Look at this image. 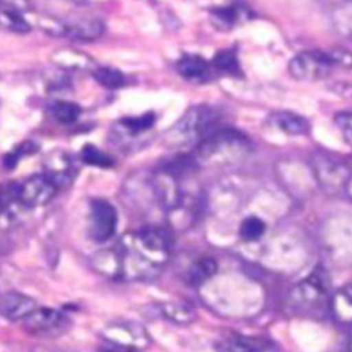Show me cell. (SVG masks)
Instances as JSON below:
<instances>
[{"instance_id": "obj_1", "label": "cell", "mask_w": 352, "mask_h": 352, "mask_svg": "<svg viewBox=\"0 0 352 352\" xmlns=\"http://www.w3.org/2000/svg\"><path fill=\"white\" fill-rule=\"evenodd\" d=\"M114 249L118 279L153 280L162 274L170 257L172 235L168 228L148 226L124 234Z\"/></svg>"}, {"instance_id": "obj_2", "label": "cell", "mask_w": 352, "mask_h": 352, "mask_svg": "<svg viewBox=\"0 0 352 352\" xmlns=\"http://www.w3.org/2000/svg\"><path fill=\"white\" fill-rule=\"evenodd\" d=\"M331 282L322 268L311 272L289 293V308L301 316H320L330 308Z\"/></svg>"}, {"instance_id": "obj_3", "label": "cell", "mask_w": 352, "mask_h": 352, "mask_svg": "<svg viewBox=\"0 0 352 352\" xmlns=\"http://www.w3.org/2000/svg\"><path fill=\"white\" fill-rule=\"evenodd\" d=\"M220 114L209 106H194L166 132L165 142L172 147L198 146L217 128Z\"/></svg>"}, {"instance_id": "obj_4", "label": "cell", "mask_w": 352, "mask_h": 352, "mask_svg": "<svg viewBox=\"0 0 352 352\" xmlns=\"http://www.w3.org/2000/svg\"><path fill=\"white\" fill-rule=\"evenodd\" d=\"M252 150L249 139L234 129H216L197 146V154L205 161H241Z\"/></svg>"}, {"instance_id": "obj_5", "label": "cell", "mask_w": 352, "mask_h": 352, "mask_svg": "<svg viewBox=\"0 0 352 352\" xmlns=\"http://www.w3.org/2000/svg\"><path fill=\"white\" fill-rule=\"evenodd\" d=\"M311 170L318 186L327 195L345 194L351 165L333 154L318 151L311 157Z\"/></svg>"}, {"instance_id": "obj_6", "label": "cell", "mask_w": 352, "mask_h": 352, "mask_svg": "<svg viewBox=\"0 0 352 352\" xmlns=\"http://www.w3.org/2000/svg\"><path fill=\"white\" fill-rule=\"evenodd\" d=\"M334 63L327 52L302 51L289 62V73L300 81H318L330 76Z\"/></svg>"}, {"instance_id": "obj_7", "label": "cell", "mask_w": 352, "mask_h": 352, "mask_svg": "<svg viewBox=\"0 0 352 352\" xmlns=\"http://www.w3.org/2000/svg\"><path fill=\"white\" fill-rule=\"evenodd\" d=\"M23 327L26 331L34 336L56 337L67 331L70 327V320L59 309L38 307L23 319Z\"/></svg>"}, {"instance_id": "obj_8", "label": "cell", "mask_w": 352, "mask_h": 352, "mask_svg": "<svg viewBox=\"0 0 352 352\" xmlns=\"http://www.w3.org/2000/svg\"><path fill=\"white\" fill-rule=\"evenodd\" d=\"M117 227V212L103 198H94L89 202V236L95 242L109 241Z\"/></svg>"}, {"instance_id": "obj_9", "label": "cell", "mask_w": 352, "mask_h": 352, "mask_svg": "<svg viewBox=\"0 0 352 352\" xmlns=\"http://www.w3.org/2000/svg\"><path fill=\"white\" fill-rule=\"evenodd\" d=\"M103 338L106 342L131 348L138 351L139 348H146L150 338L144 327L135 322H113L103 329Z\"/></svg>"}, {"instance_id": "obj_10", "label": "cell", "mask_w": 352, "mask_h": 352, "mask_svg": "<svg viewBox=\"0 0 352 352\" xmlns=\"http://www.w3.org/2000/svg\"><path fill=\"white\" fill-rule=\"evenodd\" d=\"M58 190L44 173L33 175L19 186V204L25 208L47 205L56 195Z\"/></svg>"}, {"instance_id": "obj_11", "label": "cell", "mask_w": 352, "mask_h": 352, "mask_svg": "<svg viewBox=\"0 0 352 352\" xmlns=\"http://www.w3.org/2000/svg\"><path fill=\"white\" fill-rule=\"evenodd\" d=\"M44 175L58 188L69 187L76 177L73 160L69 157V154L60 150L48 153L44 160Z\"/></svg>"}, {"instance_id": "obj_12", "label": "cell", "mask_w": 352, "mask_h": 352, "mask_svg": "<svg viewBox=\"0 0 352 352\" xmlns=\"http://www.w3.org/2000/svg\"><path fill=\"white\" fill-rule=\"evenodd\" d=\"M38 305L32 297L19 292H7L0 297V315L8 320H23Z\"/></svg>"}, {"instance_id": "obj_13", "label": "cell", "mask_w": 352, "mask_h": 352, "mask_svg": "<svg viewBox=\"0 0 352 352\" xmlns=\"http://www.w3.org/2000/svg\"><path fill=\"white\" fill-rule=\"evenodd\" d=\"M52 63L66 70H94L96 67L94 59L82 51L74 48H60L52 52Z\"/></svg>"}, {"instance_id": "obj_14", "label": "cell", "mask_w": 352, "mask_h": 352, "mask_svg": "<svg viewBox=\"0 0 352 352\" xmlns=\"http://www.w3.org/2000/svg\"><path fill=\"white\" fill-rule=\"evenodd\" d=\"M176 69L183 78L192 82H205L210 78V65L199 55H183L177 60Z\"/></svg>"}, {"instance_id": "obj_15", "label": "cell", "mask_w": 352, "mask_h": 352, "mask_svg": "<svg viewBox=\"0 0 352 352\" xmlns=\"http://www.w3.org/2000/svg\"><path fill=\"white\" fill-rule=\"evenodd\" d=\"M329 312L338 323L352 326V283L341 286L331 294Z\"/></svg>"}, {"instance_id": "obj_16", "label": "cell", "mask_w": 352, "mask_h": 352, "mask_svg": "<svg viewBox=\"0 0 352 352\" xmlns=\"http://www.w3.org/2000/svg\"><path fill=\"white\" fill-rule=\"evenodd\" d=\"M271 122L283 133L290 136H304L309 133L308 120L293 111H276L271 116Z\"/></svg>"}, {"instance_id": "obj_17", "label": "cell", "mask_w": 352, "mask_h": 352, "mask_svg": "<svg viewBox=\"0 0 352 352\" xmlns=\"http://www.w3.org/2000/svg\"><path fill=\"white\" fill-rule=\"evenodd\" d=\"M103 33L102 22L96 19H78V21H65V34L73 40H95Z\"/></svg>"}, {"instance_id": "obj_18", "label": "cell", "mask_w": 352, "mask_h": 352, "mask_svg": "<svg viewBox=\"0 0 352 352\" xmlns=\"http://www.w3.org/2000/svg\"><path fill=\"white\" fill-rule=\"evenodd\" d=\"M217 349L219 352H264L267 349V341L256 337L235 336L221 341Z\"/></svg>"}, {"instance_id": "obj_19", "label": "cell", "mask_w": 352, "mask_h": 352, "mask_svg": "<svg viewBox=\"0 0 352 352\" xmlns=\"http://www.w3.org/2000/svg\"><path fill=\"white\" fill-rule=\"evenodd\" d=\"M91 265L98 274L106 278L118 279V258L114 248L96 252L91 257Z\"/></svg>"}, {"instance_id": "obj_20", "label": "cell", "mask_w": 352, "mask_h": 352, "mask_svg": "<svg viewBox=\"0 0 352 352\" xmlns=\"http://www.w3.org/2000/svg\"><path fill=\"white\" fill-rule=\"evenodd\" d=\"M0 29L15 34H25L32 29V25L23 12L0 7Z\"/></svg>"}, {"instance_id": "obj_21", "label": "cell", "mask_w": 352, "mask_h": 352, "mask_svg": "<svg viewBox=\"0 0 352 352\" xmlns=\"http://www.w3.org/2000/svg\"><path fill=\"white\" fill-rule=\"evenodd\" d=\"M217 271V264L212 257H201L191 264L186 274V279L191 286H199L210 279Z\"/></svg>"}, {"instance_id": "obj_22", "label": "cell", "mask_w": 352, "mask_h": 352, "mask_svg": "<svg viewBox=\"0 0 352 352\" xmlns=\"http://www.w3.org/2000/svg\"><path fill=\"white\" fill-rule=\"evenodd\" d=\"M195 166V161L192 157L187 154H177L170 158H166L160 165V172H164L177 180L183 179L186 175H188Z\"/></svg>"}, {"instance_id": "obj_23", "label": "cell", "mask_w": 352, "mask_h": 352, "mask_svg": "<svg viewBox=\"0 0 352 352\" xmlns=\"http://www.w3.org/2000/svg\"><path fill=\"white\" fill-rule=\"evenodd\" d=\"M334 29L348 40H352V0L340 4L331 12Z\"/></svg>"}, {"instance_id": "obj_24", "label": "cell", "mask_w": 352, "mask_h": 352, "mask_svg": "<svg viewBox=\"0 0 352 352\" xmlns=\"http://www.w3.org/2000/svg\"><path fill=\"white\" fill-rule=\"evenodd\" d=\"M162 315L177 324H188L195 319V312L186 302H165L161 305Z\"/></svg>"}, {"instance_id": "obj_25", "label": "cell", "mask_w": 352, "mask_h": 352, "mask_svg": "<svg viewBox=\"0 0 352 352\" xmlns=\"http://www.w3.org/2000/svg\"><path fill=\"white\" fill-rule=\"evenodd\" d=\"M92 76L102 87L109 89L122 88L126 82L125 76L120 70L107 66H96L92 70Z\"/></svg>"}, {"instance_id": "obj_26", "label": "cell", "mask_w": 352, "mask_h": 352, "mask_svg": "<svg viewBox=\"0 0 352 352\" xmlns=\"http://www.w3.org/2000/svg\"><path fill=\"white\" fill-rule=\"evenodd\" d=\"M155 122V116L153 113H144L139 117H126L120 120L118 125L124 129L125 133L133 136L146 132Z\"/></svg>"}, {"instance_id": "obj_27", "label": "cell", "mask_w": 352, "mask_h": 352, "mask_svg": "<svg viewBox=\"0 0 352 352\" xmlns=\"http://www.w3.org/2000/svg\"><path fill=\"white\" fill-rule=\"evenodd\" d=\"M51 113L56 121H59L62 124H73L80 117L81 109L73 102L58 100L52 104Z\"/></svg>"}, {"instance_id": "obj_28", "label": "cell", "mask_w": 352, "mask_h": 352, "mask_svg": "<svg viewBox=\"0 0 352 352\" xmlns=\"http://www.w3.org/2000/svg\"><path fill=\"white\" fill-rule=\"evenodd\" d=\"M81 160L85 164L98 168H111L114 165V160L109 154L103 153L92 144H85L81 148Z\"/></svg>"}, {"instance_id": "obj_29", "label": "cell", "mask_w": 352, "mask_h": 352, "mask_svg": "<svg viewBox=\"0 0 352 352\" xmlns=\"http://www.w3.org/2000/svg\"><path fill=\"white\" fill-rule=\"evenodd\" d=\"M213 66L224 73L228 74H239L241 69H239V62L236 58V54L232 50H223L220 52H217L212 60Z\"/></svg>"}, {"instance_id": "obj_30", "label": "cell", "mask_w": 352, "mask_h": 352, "mask_svg": "<svg viewBox=\"0 0 352 352\" xmlns=\"http://www.w3.org/2000/svg\"><path fill=\"white\" fill-rule=\"evenodd\" d=\"M265 230V223L256 216H249L242 220L239 226V235L245 241H256L258 239Z\"/></svg>"}, {"instance_id": "obj_31", "label": "cell", "mask_w": 352, "mask_h": 352, "mask_svg": "<svg viewBox=\"0 0 352 352\" xmlns=\"http://www.w3.org/2000/svg\"><path fill=\"white\" fill-rule=\"evenodd\" d=\"M19 183L6 182L0 184V213L19 202Z\"/></svg>"}, {"instance_id": "obj_32", "label": "cell", "mask_w": 352, "mask_h": 352, "mask_svg": "<svg viewBox=\"0 0 352 352\" xmlns=\"http://www.w3.org/2000/svg\"><path fill=\"white\" fill-rule=\"evenodd\" d=\"M36 150H37V146L33 142H22V143H19L10 153H7L4 155V166L8 168V169L14 168L22 157L30 155Z\"/></svg>"}, {"instance_id": "obj_33", "label": "cell", "mask_w": 352, "mask_h": 352, "mask_svg": "<svg viewBox=\"0 0 352 352\" xmlns=\"http://www.w3.org/2000/svg\"><path fill=\"white\" fill-rule=\"evenodd\" d=\"M334 122L341 131L345 142L352 146V111H340L334 116Z\"/></svg>"}, {"instance_id": "obj_34", "label": "cell", "mask_w": 352, "mask_h": 352, "mask_svg": "<svg viewBox=\"0 0 352 352\" xmlns=\"http://www.w3.org/2000/svg\"><path fill=\"white\" fill-rule=\"evenodd\" d=\"M334 66L342 69H352V52L345 48H331L327 51Z\"/></svg>"}, {"instance_id": "obj_35", "label": "cell", "mask_w": 352, "mask_h": 352, "mask_svg": "<svg viewBox=\"0 0 352 352\" xmlns=\"http://www.w3.org/2000/svg\"><path fill=\"white\" fill-rule=\"evenodd\" d=\"M0 7H7L16 10L19 12H32V7L29 0H0Z\"/></svg>"}, {"instance_id": "obj_36", "label": "cell", "mask_w": 352, "mask_h": 352, "mask_svg": "<svg viewBox=\"0 0 352 352\" xmlns=\"http://www.w3.org/2000/svg\"><path fill=\"white\" fill-rule=\"evenodd\" d=\"M98 352H138L135 349L131 348H125V346H120V345H114L110 342L104 341V345L102 348H99Z\"/></svg>"}, {"instance_id": "obj_37", "label": "cell", "mask_w": 352, "mask_h": 352, "mask_svg": "<svg viewBox=\"0 0 352 352\" xmlns=\"http://www.w3.org/2000/svg\"><path fill=\"white\" fill-rule=\"evenodd\" d=\"M345 195H348L352 199V165H351V175H349V180L345 188Z\"/></svg>"}, {"instance_id": "obj_38", "label": "cell", "mask_w": 352, "mask_h": 352, "mask_svg": "<svg viewBox=\"0 0 352 352\" xmlns=\"http://www.w3.org/2000/svg\"><path fill=\"white\" fill-rule=\"evenodd\" d=\"M344 352H352V331L346 337V342L344 345Z\"/></svg>"}, {"instance_id": "obj_39", "label": "cell", "mask_w": 352, "mask_h": 352, "mask_svg": "<svg viewBox=\"0 0 352 352\" xmlns=\"http://www.w3.org/2000/svg\"><path fill=\"white\" fill-rule=\"evenodd\" d=\"M33 352H60V351H56V349H48V348H37V349H34Z\"/></svg>"}, {"instance_id": "obj_40", "label": "cell", "mask_w": 352, "mask_h": 352, "mask_svg": "<svg viewBox=\"0 0 352 352\" xmlns=\"http://www.w3.org/2000/svg\"><path fill=\"white\" fill-rule=\"evenodd\" d=\"M73 1H74V3H85L87 0H73Z\"/></svg>"}]
</instances>
